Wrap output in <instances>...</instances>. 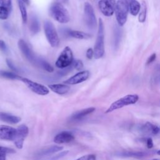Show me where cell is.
Returning <instances> with one entry per match:
<instances>
[{
	"label": "cell",
	"instance_id": "1",
	"mask_svg": "<svg viewBox=\"0 0 160 160\" xmlns=\"http://www.w3.org/2000/svg\"><path fill=\"white\" fill-rule=\"evenodd\" d=\"M49 15L56 21L61 24L68 23L70 21L68 11L59 2L52 3L49 9Z\"/></svg>",
	"mask_w": 160,
	"mask_h": 160
},
{
	"label": "cell",
	"instance_id": "2",
	"mask_svg": "<svg viewBox=\"0 0 160 160\" xmlns=\"http://www.w3.org/2000/svg\"><path fill=\"white\" fill-rule=\"evenodd\" d=\"M94 57L100 59L104 54V26L101 18L99 19L97 38L94 47Z\"/></svg>",
	"mask_w": 160,
	"mask_h": 160
},
{
	"label": "cell",
	"instance_id": "3",
	"mask_svg": "<svg viewBox=\"0 0 160 160\" xmlns=\"http://www.w3.org/2000/svg\"><path fill=\"white\" fill-rule=\"evenodd\" d=\"M114 12L118 26H123L126 22L129 12L128 0H118Z\"/></svg>",
	"mask_w": 160,
	"mask_h": 160
},
{
	"label": "cell",
	"instance_id": "4",
	"mask_svg": "<svg viewBox=\"0 0 160 160\" xmlns=\"http://www.w3.org/2000/svg\"><path fill=\"white\" fill-rule=\"evenodd\" d=\"M46 38L51 47H57L59 44V38L54 24L50 21H46L43 24Z\"/></svg>",
	"mask_w": 160,
	"mask_h": 160
},
{
	"label": "cell",
	"instance_id": "5",
	"mask_svg": "<svg viewBox=\"0 0 160 160\" xmlns=\"http://www.w3.org/2000/svg\"><path fill=\"white\" fill-rule=\"evenodd\" d=\"M139 99V96L137 94H128L120 99L113 102L110 106L106 109L105 113H109L112 111L122 108L124 106L134 104Z\"/></svg>",
	"mask_w": 160,
	"mask_h": 160
},
{
	"label": "cell",
	"instance_id": "6",
	"mask_svg": "<svg viewBox=\"0 0 160 160\" xmlns=\"http://www.w3.org/2000/svg\"><path fill=\"white\" fill-rule=\"evenodd\" d=\"M73 53L69 46H66L58 58L55 65L62 69L71 66L73 63Z\"/></svg>",
	"mask_w": 160,
	"mask_h": 160
},
{
	"label": "cell",
	"instance_id": "7",
	"mask_svg": "<svg viewBox=\"0 0 160 160\" xmlns=\"http://www.w3.org/2000/svg\"><path fill=\"white\" fill-rule=\"evenodd\" d=\"M84 21L89 29H95L97 26V21L94 9L88 2H86L84 6Z\"/></svg>",
	"mask_w": 160,
	"mask_h": 160
},
{
	"label": "cell",
	"instance_id": "8",
	"mask_svg": "<svg viewBox=\"0 0 160 160\" xmlns=\"http://www.w3.org/2000/svg\"><path fill=\"white\" fill-rule=\"evenodd\" d=\"M21 81H22L31 91L38 95L45 96L49 92V89L43 84L36 82L26 78H22Z\"/></svg>",
	"mask_w": 160,
	"mask_h": 160
},
{
	"label": "cell",
	"instance_id": "9",
	"mask_svg": "<svg viewBox=\"0 0 160 160\" xmlns=\"http://www.w3.org/2000/svg\"><path fill=\"white\" fill-rule=\"evenodd\" d=\"M18 45L20 51L24 54V56L26 58V59H28L31 62L33 63L34 64L38 66V64L40 58L37 57L34 54V53L30 49V48L29 47L28 44L26 42V41L21 39L19 40L18 42Z\"/></svg>",
	"mask_w": 160,
	"mask_h": 160
},
{
	"label": "cell",
	"instance_id": "10",
	"mask_svg": "<svg viewBox=\"0 0 160 160\" xmlns=\"http://www.w3.org/2000/svg\"><path fill=\"white\" fill-rule=\"evenodd\" d=\"M116 4V0H100L98 2V7L104 16L110 17L115 11Z\"/></svg>",
	"mask_w": 160,
	"mask_h": 160
},
{
	"label": "cell",
	"instance_id": "11",
	"mask_svg": "<svg viewBox=\"0 0 160 160\" xmlns=\"http://www.w3.org/2000/svg\"><path fill=\"white\" fill-rule=\"evenodd\" d=\"M29 129L25 124H21L16 129V135L13 141L15 146L18 149H22L25 138L28 135Z\"/></svg>",
	"mask_w": 160,
	"mask_h": 160
},
{
	"label": "cell",
	"instance_id": "12",
	"mask_svg": "<svg viewBox=\"0 0 160 160\" xmlns=\"http://www.w3.org/2000/svg\"><path fill=\"white\" fill-rule=\"evenodd\" d=\"M90 73L88 71H82L76 73L69 79L64 81V84L69 85H74L81 83L86 81L89 77Z\"/></svg>",
	"mask_w": 160,
	"mask_h": 160
},
{
	"label": "cell",
	"instance_id": "13",
	"mask_svg": "<svg viewBox=\"0 0 160 160\" xmlns=\"http://www.w3.org/2000/svg\"><path fill=\"white\" fill-rule=\"evenodd\" d=\"M16 135V129L9 126L0 125V139L14 141Z\"/></svg>",
	"mask_w": 160,
	"mask_h": 160
},
{
	"label": "cell",
	"instance_id": "14",
	"mask_svg": "<svg viewBox=\"0 0 160 160\" xmlns=\"http://www.w3.org/2000/svg\"><path fill=\"white\" fill-rule=\"evenodd\" d=\"M74 139V137L71 132L63 131L55 136L54 138V142L56 144L68 143L73 141Z\"/></svg>",
	"mask_w": 160,
	"mask_h": 160
},
{
	"label": "cell",
	"instance_id": "15",
	"mask_svg": "<svg viewBox=\"0 0 160 160\" xmlns=\"http://www.w3.org/2000/svg\"><path fill=\"white\" fill-rule=\"evenodd\" d=\"M48 88L55 93L63 95L69 92L70 89V87L66 84H49Z\"/></svg>",
	"mask_w": 160,
	"mask_h": 160
},
{
	"label": "cell",
	"instance_id": "16",
	"mask_svg": "<svg viewBox=\"0 0 160 160\" xmlns=\"http://www.w3.org/2000/svg\"><path fill=\"white\" fill-rule=\"evenodd\" d=\"M0 120L9 124H17L21 121V118L9 113L0 112Z\"/></svg>",
	"mask_w": 160,
	"mask_h": 160
},
{
	"label": "cell",
	"instance_id": "17",
	"mask_svg": "<svg viewBox=\"0 0 160 160\" xmlns=\"http://www.w3.org/2000/svg\"><path fill=\"white\" fill-rule=\"evenodd\" d=\"M95 108L94 107H90L88 108L84 109H81L80 111H78L74 113L71 116V119L73 120H79L83 118L84 117L86 116L87 115H89L93 112L95 111Z\"/></svg>",
	"mask_w": 160,
	"mask_h": 160
},
{
	"label": "cell",
	"instance_id": "18",
	"mask_svg": "<svg viewBox=\"0 0 160 160\" xmlns=\"http://www.w3.org/2000/svg\"><path fill=\"white\" fill-rule=\"evenodd\" d=\"M62 149H63L62 146H59L58 145L51 146H49L48 148H44V149L40 150L38 152V156H42L51 155V154L57 152Z\"/></svg>",
	"mask_w": 160,
	"mask_h": 160
},
{
	"label": "cell",
	"instance_id": "19",
	"mask_svg": "<svg viewBox=\"0 0 160 160\" xmlns=\"http://www.w3.org/2000/svg\"><path fill=\"white\" fill-rule=\"evenodd\" d=\"M67 34L70 37L79 39H88L92 37V36L89 33L76 30H68Z\"/></svg>",
	"mask_w": 160,
	"mask_h": 160
},
{
	"label": "cell",
	"instance_id": "20",
	"mask_svg": "<svg viewBox=\"0 0 160 160\" xmlns=\"http://www.w3.org/2000/svg\"><path fill=\"white\" fill-rule=\"evenodd\" d=\"M29 30L32 34H36L40 31V23L35 15H32L30 18Z\"/></svg>",
	"mask_w": 160,
	"mask_h": 160
},
{
	"label": "cell",
	"instance_id": "21",
	"mask_svg": "<svg viewBox=\"0 0 160 160\" xmlns=\"http://www.w3.org/2000/svg\"><path fill=\"white\" fill-rule=\"evenodd\" d=\"M129 11L134 16H137L141 9V4L137 0H128Z\"/></svg>",
	"mask_w": 160,
	"mask_h": 160
},
{
	"label": "cell",
	"instance_id": "22",
	"mask_svg": "<svg viewBox=\"0 0 160 160\" xmlns=\"http://www.w3.org/2000/svg\"><path fill=\"white\" fill-rule=\"evenodd\" d=\"M142 130L145 132L153 135H156L160 132V128L158 126L149 122H147L142 126Z\"/></svg>",
	"mask_w": 160,
	"mask_h": 160
},
{
	"label": "cell",
	"instance_id": "23",
	"mask_svg": "<svg viewBox=\"0 0 160 160\" xmlns=\"http://www.w3.org/2000/svg\"><path fill=\"white\" fill-rule=\"evenodd\" d=\"M122 32L119 26H115L114 29V38H113V44L115 49H118L119 46L121 41Z\"/></svg>",
	"mask_w": 160,
	"mask_h": 160
},
{
	"label": "cell",
	"instance_id": "24",
	"mask_svg": "<svg viewBox=\"0 0 160 160\" xmlns=\"http://www.w3.org/2000/svg\"><path fill=\"white\" fill-rule=\"evenodd\" d=\"M146 14H147V5L144 1H142L141 4V9L139 13L138 21L141 23H143L145 22L146 19Z\"/></svg>",
	"mask_w": 160,
	"mask_h": 160
},
{
	"label": "cell",
	"instance_id": "25",
	"mask_svg": "<svg viewBox=\"0 0 160 160\" xmlns=\"http://www.w3.org/2000/svg\"><path fill=\"white\" fill-rule=\"evenodd\" d=\"M18 5H19V11L21 12L22 21L24 23H26L28 21V14H27L26 5L22 0H18Z\"/></svg>",
	"mask_w": 160,
	"mask_h": 160
},
{
	"label": "cell",
	"instance_id": "26",
	"mask_svg": "<svg viewBox=\"0 0 160 160\" xmlns=\"http://www.w3.org/2000/svg\"><path fill=\"white\" fill-rule=\"evenodd\" d=\"M38 66L40 67L41 68L49 72H52L54 71V68L48 62L41 58H40L39 60Z\"/></svg>",
	"mask_w": 160,
	"mask_h": 160
},
{
	"label": "cell",
	"instance_id": "27",
	"mask_svg": "<svg viewBox=\"0 0 160 160\" xmlns=\"http://www.w3.org/2000/svg\"><path fill=\"white\" fill-rule=\"evenodd\" d=\"M0 75L1 76H2L4 78H7V79H18V80H21L22 77L19 76V75H18L17 74L12 72H9V71H1L0 72Z\"/></svg>",
	"mask_w": 160,
	"mask_h": 160
},
{
	"label": "cell",
	"instance_id": "28",
	"mask_svg": "<svg viewBox=\"0 0 160 160\" xmlns=\"http://www.w3.org/2000/svg\"><path fill=\"white\" fill-rule=\"evenodd\" d=\"M15 151L13 149L0 146V160H6V155L8 153H14Z\"/></svg>",
	"mask_w": 160,
	"mask_h": 160
},
{
	"label": "cell",
	"instance_id": "29",
	"mask_svg": "<svg viewBox=\"0 0 160 160\" xmlns=\"http://www.w3.org/2000/svg\"><path fill=\"white\" fill-rule=\"evenodd\" d=\"M146 155V153L144 152H123L122 153H121V156H127V157H136V158H141L142 156H144Z\"/></svg>",
	"mask_w": 160,
	"mask_h": 160
},
{
	"label": "cell",
	"instance_id": "30",
	"mask_svg": "<svg viewBox=\"0 0 160 160\" xmlns=\"http://www.w3.org/2000/svg\"><path fill=\"white\" fill-rule=\"evenodd\" d=\"M10 11L6 8L0 6V19L5 20L8 18Z\"/></svg>",
	"mask_w": 160,
	"mask_h": 160
},
{
	"label": "cell",
	"instance_id": "31",
	"mask_svg": "<svg viewBox=\"0 0 160 160\" xmlns=\"http://www.w3.org/2000/svg\"><path fill=\"white\" fill-rule=\"evenodd\" d=\"M0 6L7 8L11 12L12 10V1L11 0H0Z\"/></svg>",
	"mask_w": 160,
	"mask_h": 160
},
{
	"label": "cell",
	"instance_id": "32",
	"mask_svg": "<svg viewBox=\"0 0 160 160\" xmlns=\"http://www.w3.org/2000/svg\"><path fill=\"white\" fill-rule=\"evenodd\" d=\"M68 152H69L68 151H64L62 152H61L60 153H58V154L53 156L52 157L50 158L49 159H47V160H59V159H61V158L64 157L66 155H67Z\"/></svg>",
	"mask_w": 160,
	"mask_h": 160
},
{
	"label": "cell",
	"instance_id": "33",
	"mask_svg": "<svg viewBox=\"0 0 160 160\" xmlns=\"http://www.w3.org/2000/svg\"><path fill=\"white\" fill-rule=\"evenodd\" d=\"M72 68H74L73 63H72L71 66H68V67H67V68H64V69H62L60 71L58 72V74H60L61 76L66 75V74H67L68 73H69V72L72 70Z\"/></svg>",
	"mask_w": 160,
	"mask_h": 160
},
{
	"label": "cell",
	"instance_id": "34",
	"mask_svg": "<svg viewBox=\"0 0 160 160\" xmlns=\"http://www.w3.org/2000/svg\"><path fill=\"white\" fill-rule=\"evenodd\" d=\"M73 65H74V68L78 70V71H81L82 68H83V62L81 60H76L73 62Z\"/></svg>",
	"mask_w": 160,
	"mask_h": 160
},
{
	"label": "cell",
	"instance_id": "35",
	"mask_svg": "<svg viewBox=\"0 0 160 160\" xmlns=\"http://www.w3.org/2000/svg\"><path fill=\"white\" fill-rule=\"evenodd\" d=\"M96 156L95 154H88L84 155L82 157H80L78 159H76L75 160H96Z\"/></svg>",
	"mask_w": 160,
	"mask_h": 160
},
{
	"label": "cell",
	"instance_id": "36",
	"mask_svg": "<svg viewBox=\"0 0 160 160\" xmlns=\"http://www.w3.org/2000/svg\"><path fill=\"white\" fill-rule=\"evenodd\" d=\"M6 64L8 65V66L14 72H18V68L14 66V64L12 63V61L9 59H6Z\"/></svg>",
	"mask_w": 160,
	"mask_h": 160
},
{
	"label": "cell",
	"instance_id": "37",
	"mask_svg": "<svg viewBox=\"0 0 160 160\" xmlns=\"http://www.w3.org/2000/svg\"><path fill=\"white\" fill-rule=\"evenodd\" d=\"M86 56L88 59H91L92 58V57L94 56V50L89 48L87 49L86 51Z\"/></svg>",
	"mask_w": 160,
	"mask_h": 160
},
{
	"label": "cell",
	"instance_id": "38",
	"mask_svg": "<svg viewBox=\"0 0 160 160\" xmlns=\"http://www.w3.org/2000/svg\"><path fill=\"white\" fill-rule=\"evenodd\" d=\"M156 59V54L154 52V53H152L148 59L147 61H146V64L148 65V64H151L152 62H153Z\"/></svg>",
	"mask_w": 160,
	"mask_h": 160
},
{
	"label": "cell",
	"instance_id": "39",
	"mask_svg": "<svg viewBox=\"0 0 160 160\" xmlns=\"http://www.w3.org/2000/svg\"><path fill=\"white\" fill-rule=\"evenodd\" d=\"M0 50L4 52H6L8 51V48L5 43V42L2 40H0Z\"/></svg>",
	"mask_w": 160,
	"mask_h": 160
},
{
	"label": "cell",
	"instance_id": "40",
	"mask_svg": "<svg viewBox=\"0 0 160 160\" xmlns=\"http://www.w3.org/2000/svg\"><path fill=\"white\" fill-rule=\"evenodd\" d=\"M146 146L148 149H151L153 147V141L151 138H148L146 141Z\"/></svg>",
	"mask_w": 160,
	"mask_h": 160
},
{
	"label": "cell",
	"instance_id": "41",
	"mask_svg": "<svg viewBox=\"0 0 160 160\" xmlns=\"http://www.w3.org/2000/svg\"><path fill=\"white\" fill-rule=\"evenodd\" d=\"M23 2H24V3L26 4V5H29L30 4V0H22Z\"/></svg>",
	"mask_w": 160,
	"mask_h": 160
},
{
	"label": "cell",
	"instance_id": "42",
	"mask_svg": "<svg viewBox=\"0 0 160 160\" xmlns=\"http://www.w3.org/2000/svg\"><path fill=\"white\" fill-rule=\"evenodd\" d=\"M157 154H158V155H160V149L157 151Z\"/></svg>",
	"mask_w": 160,
	"mask_h": 160
}]
</instances>
